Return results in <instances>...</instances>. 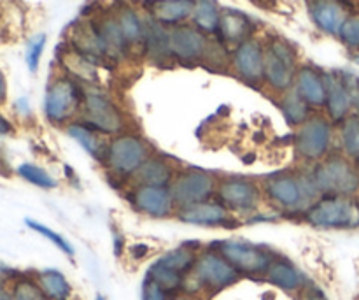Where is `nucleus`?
<instances>
[{
  "label": "nucleus",
  "mask_w": 359,
  "mask_h": 300,
  "mask_svg": "<svg viewBox=\"0 0 359 300\" xmlns=\"http://www.w3.org/2000/svg\"><path fill=\"white\" fill-rule=\"evenodd\" d=\"M172 300H200L198 297H193V295H188V294H177L172 297Z\"/></svg>",
  "instance_id": "obj_42"
},
{
  "label": "nucleus",
  "mask_w": 359,
  "mask_h": 300,
  "mask_svg": "<svg viewBox=\"0 0 359 300\" xmlns=\"http://www.w3.org/2000/svg\"><path fill=\"white\" fill-rule=\"evenodd\" d=\"M233 67L238 76L251 84L263 81V46L256 39L237 46L233 55Z\"/></svg>",
  "instance_id": "obj_19"
},
{
  "label": "nucleus",
  "mask_w": 359,
  "mask_h": 300,
  "mask_svg": "<svg viewBox=\"0 0 359 300\" xmlns=\"http://www.w3.org/2000/svg\"><path fill=\"white\" fill-rule=\"evenodd\" d=\"M311 105L300 97V93L294 88L286 91L283 95V98H280V112H283L287 125L293 126V129H298V126H302L311 118Z\"/></svg>",
  "instance_id": "obj_26"
},
{
  "label": "nucleus",
  "mask_w": 359,
  "mask_h": 300,
  "mask_svg": "<svg viewBox=\"0 0 359 300\" xmlns=\"http://www.w3.org/2000/svg\"><path fill=\"white\" fill-rule=\"evenodd\" d=\"M196 0H151L149 9L153 21L160 25H179L193 16Z\"/></svg>",
  "instance_id": "obj_23"
},
{
  "label": "nucleus",
  "mask_w": 359,
  "mask_h": 300,
  "mask_svg": "<svg viewBox=\"0 0 359 300\" xmlns=\"http://www.w3.org/2000/svg\"><path fill=\"white\" fill-rule=\"evenodd\" d=\"M311 172L321 197H356L359 193V164L342 151H332L312 165Z\"/></svg>",
  "instance_id": "obj_2"
},
{
  "label": "nucleus",
  "mask_w": 359,
  "mask_h": 300,
  "mask_svg": "<svg viewBox=\"0 0 359 300\" xmlns=\"http://www.w3.org/2000/svg\"><path fill=\"white\" fill-rule=\"evenodd\" d=\"M37 285L49 300H69L72 297V285L65 274L56 269H46L37 274Z\"/></svg>",
  "instance_id": "obj_27"
},
{
  "label": "nucleus",
  "mask_w": 359,
  "mask_h": 300,
  "mask_svg": "<svg viewBox=\"0 0 359 300\" xmlns=\"http://www.w3.org/2000/svg\"><path fill=\"white\" fill-rule=\"evenodd\" d=\"M97 25V30L100 34L102 42L105 46V51H107L109 58H118V56H123L128 49V44H126L125 37L121 34V28H119L118 20L114 18H105L104 21Z\"/></svg>",
  "instance_id": "obj_28"
},
{
  "label": "nucleus",
  "mask_w": 359,
  "mask_h": 300,
  "mask_svg": "<svg viewBox=\"0 0 359 300\" xmlns=\"http://www.w3.org/2000/svg\"><path fill=\"white\" fill-rule=\"evenodd\" d=\"M326 77V115L332 123H342L349 118L353 111V100H351L349 90L342 76L328 74Z\"/></svg>",
  "instance_id": "obj_20"
},
{
  "label": "nucleus",
  "mask_w": 359,
  "mask_h": 300,
  "mask_svg": "<svg viewBox=\"0 0 359 300\" xmlns=\"http://www.w3.org/2000/svg\"><path fill=\"white\" fill-rule=\"evenodd\" d=\"M309 225L321 230H351L359 227L358 197H321L304 213Z\"/></svg>",
  "instance_id": "obj_6"
},
{
  "label": "nucleus",
  "mask_w": 359,
  "mask_h": 300,
  "mask_svg": "<svg viewBox=\"0 0 359 300\" xmlns=\"http://www.w3.org/2000/svg\"><path fill=\"white\" fill-rule=\"evenodd\" d=\"M337 139H339L340 151L346 155L347 158L354 160L359 164V116L351 115L349 118L344 119L340 123V129L337 132Z\"/></svg>",
  "instance_id": "obj_30"
},
{
  "label": "nucleus",
  "mask_w": 359,
  "mask_h": 300,
  "mask_svg": "<svg viewBox=\"0 0 359 300\" xmlns=\"http://www.w3.org/2000/svg\"><path fill=\"white\" fill-rule=\"evenodd\" d=\"M86 90L70 77L62 76L49 84L44 98V115L53 125H70L79 122Z\"/></svg>",
  "instance_id": "obj_8"
},
{
  "label": "nucleus",
  "mask_w": 359,
  "mask_h": 300,
  "mask_svg": "<svg viewBox=\"0 0 359 300\" xmlns=\"http://www.w3.org/2000/svg\"><path fill=\"white\" fill-rule=\"evenodd\" d=\"M69 300H74V299H69ZM76 300H77V299H76Z\"/></svg>",
  "instance_id": "obj_46"
},
{
  "label": "nucleus",
  "mask_w": 359,
  "mask_h": 300,
  "mask_svg": "<svg viewBox=\"0 0 359 300\" xmlns=\"http://www.w3.org/2000/svg\"><path fill=\"white\" fill-rule=\"evenodd\" d=\"M14 300H49L41 290L37 281L32 280H20L14 285Z\"/></svg>",
  "instance_id": "obj_35"
},
{
  "label": "nucleus",
  "mask_w": 359,
  "mask_h": 300,
  "mask_svg": "<svg viewBox=\"0 0 359 300\" xmlns=\"http://www.w3.org/2000/svg\"><path fill=\"white\" fill-rule=\"evenodd\" d=\"M95 300H107L104 297V295H97V297H95Z\"/></svg>",
  "instance_id": "obj_45"
},
{
  "label": "nucleus",
  "mask_w": 359,
  "mask_h": 300,
  "mask_svg": "<svg viewBox=\"0 0 359 300\" xmlns=\"http://www.w3.org/2000/svg\"><path fill=\"white\" fill-rule=\"evenodd\" d=\"M18 174L25 179V181L32 183L34 186H39L42 190H53L58 186V181L49 174L46 169L39 167L34 164H23L18 167Z\"/></svg>",
  "instance_id": "obj_33"
},
{
  "label": "nucleus",
  "mask_w": 359,
  "mask_h": 300,
  "mask_svg": "<svg viewBox=\"0 0 359 300\" xmlns=\"http://www.w3.org/2000/svg\"><path fill=\"white\" fill-rule=\"evenodd\" d=\"M0 300H14V297L7 290L0 288Z\"/></svg>",
  "instance_id": "obj_43"
},
{
  "label": "nucleus",
  "mask_w": 359,
  "mask_h": 300,
  "mask_svg": "<svg viewBox=\"0 0 359 300\" xmlns=\"http://www.w3.org/2000/svg\"><path fill=\"white\" fill-rule=\"evenodd\" d=\"M168 46H170V55L174 58L193 63L205 58L210 48V41L196 27L179 25L174 30L168 32Z\"/></svg>",
  "instance_id": "obj_16"
},
{
  "label": "nucleus",
  "mask_w": 359,
  "mask_h": 300,
  "mask_svg": "<svg viewBox=\"0 0 359 300\" xmlns=\"http://www.w3.org/2000/svg\"><path fill=\"white\" fill-rule=\"evenodd\" d=\"M65 65L72 76L84 81V83H97L98 81L97 63L91 62L90 58L83 56L81 53H77L76 49H74L72 53H67L65 55Z\"/></svg>",
  "instance_id": "obj_32"
},
{
  "label": "nucleus",
  "mask_w": 359,
  "mask_h": 300,
  "mask_svg": "<svg viewBox=\"0 0 359 300\" xmlns=\"http://www.w3.org/2000/svg\"><path fill=\"white\" fill-rule=\"evenodd\" d=\"M67 133H69V137H72V139L76 141L91 158H95L97 162L104 164L111 137L97 132V130L91 129V126H88L86 123L83 122H74L70 123V125H67Z\"/></svg>",
  "instance_id": "obj_21"
},
{
  "label": "nucleus",
  "mask_w": 359,
  "mask_h": 300,
  "mask_svg": "<svg viewBox=\"0 0 359 300\" xmlns=\"http://www.w3.org/2000/svg\"><path fill=\"white\" fill-rule=\"evenodd\" d=\"M11 132V123L7 122L6 118L0 116V136H6V133Z\"/></svg>",
  "instance_id": "obj_40"
},
{
  "label": "nucleus",
  "mask_w": 359,
  "mask_h": 300,
  "mask_svg": "<svg viewBox=\"0 0 359 300\" xmlns=\"http://www.w3.org/2000/svg\"><path fill=\"white\" fill-rule=\"evenodd\" d=\"M174 295L168 294L165 288H161L160 285L154 283L153 280L146 278L142 283V300H172Z\"/></svg>",
  "instance_id": "obj_38"
},
{
  "label": "nucleus",
  "mask_w": 359,
  "mask_h": 300,
  "mask_svg": "<svg viewBox=\"0 0 359 300\" xmlns=\"http://www.w3.org/2000/svg\"><path fill=\"white\" fill-rule=\"evenodd\" d=\"M44 46H46V35L44 34H39L35 35L34 39H30L27 46V65L32 72L39 69V62H41V56L42 51H44Z\"/></svg>",
  "instance_id": "obj_36"
},
{
  "label": "nucleus",
  "mask_w": 359,
  "mask_h": 300,
  "mask_svg": "<svg viewBox=\"0 0 359 300\" xmlns=\"http://www.w3.org/2000/svg\"><path fill=\"white\" fill-rule=\"evenodd\" d=\"M175 218L181 223L209 228H233L238 227V223H241V220L233 216L216 197L210 200L193 204V206L177 207Z\"/></svg>",
  "instance_id": "obj_15"
},
{
  "label": "nucleus",
  "mask_w": 359,
  "mask_h": 300,
  "mask_svg": "<svg viewBox=\"0 0 359 300\" xmlns=\"http://www.w3.org/2000/svg\"><path fill=\"white\" fill-rule=\"evenodd\" d=\"M337 132L328 116L312 115L294 132V153L305 164H318L333 151Z\"/></svg>",
  "instance_id": "obj_7"
},
{
  "label": "nucleus",
  "mask_w": 359,
  "mask_h": 300,
  "mask_svg": "<svg viewBox=\"0 0 359 300\" xmlns=\"http://www.w3.org/2000/svg\"><path fill=\"white\" fill-rule=\"evenodd\" d=\"M200 249L195 244H182L158 256L147 269V276L172 295L182 294L186 278L193 270Z\"/></svg>",
  "instance_id": "obj_5"
},
{
  "label": "nucleus",
  "mask_w": 359,
  "mask_h": 300,
  "mask_svg": "<svg viewBox=\"0 0 359 300\" xmlns=\"http://www.w3.org/2000/svg\"><path fill=\"white\" fill-rule=\"evenodd\" d=\"M191 18L198 30H202L203 34H214L219 28L221 11L216 0H196Z\"/></svg>",
  "instance_id": "obj_31"
},
{
  "label": "nucleus",
  "mask_w": 359,
  "mask_h": 300,
  "mask_svg": "<svg viewBox=\"0 0 359 300\" xmlns=\"http://www.w3.org/2000/svg\"><path fill=\"white\" fill-rule=\"evenodd\" d=\"M294 90L311 107L326 105V77L311 67H302L294 77Z\"/></svg>",
  "instance_id": "obj_22"
},
{
  "label": "nucleus",
  "mask_w": 359,
  "mask_h": 300,
  "mask_svg": "<svg viewBox=\"0 0 359 300\" xmlns=\"http://www.w3.org/2000/svg\"><path fill=\"white\" fill-rule=\"evenodd\" d=\"M217 181L219 178L216 174L203 171V169H179L170 185L175 206L186 207L214 199Z\"/></svg>",
  "instance_id": "obj_13"
},
{
  "label": "nucleus",
  "mask_w": 359,
  "mask_h": 300,
  "mask_svg": "<svg viewBox=\"0 0 359 300\" xmlns=\"http://www.w3.org/2000/svg\"><path fill=\"white\" fill-rule=\"evenodd\" d=\"M266 283L272 287L279 288V290L286 292V294H302L305 287L309 285L307 276L294 266L291 260L284 259V256L277 255L273 262L270 263L269 270L263 276Z\"/></svg>",
  "instance_id": "obj_17"
},
{
  "label": "nucleus",
  "mask_w": 359,
  "mask_h": 300,
  "mask_svg": "<svg viewBox=\"0 0 359 300\" xmlns=\"http://www.w3.org/2000/svg\"><path fill=\"white\" fill-rule=\"evenodd\" d=\"M79 122L86 123L88 126L107 137H116L119 133L128 132V119H126L123 109L118 107V104L109 98V95L100 90H95V88H90L84 93Z\"/></svg>",
  "instance_id": "obj_9"
},
{
  "label": "nucleus",
  "mask_w": 359,
  "mask_h": 300,
  "mask_svg": "<svg viewBox=\"0 0 359 300\" xmlns=\"http://www.w3.org/2000/svg\"><path fill=\"white\" fill-rule=\"evenodd\" d=\"M241 278V273L219 252L207 246L198 252L195 267L186 278L182 294L193 297H198L200 294L216 295L237 285Z\"/></svg>",
  "instance_id": "obj_1"
},
{
  "label": "nucleus",
  "mask_w": 359,
  "mask_h": 300,
  "mask_svg": "<svg viewBox=\"0 0 359 300\" xmlns=\"http://www.w3.org/2000/svg\"><path fill=\"white\" fill-rule=\"evenodd\" d=\"M300 300H328V299H326V295L323 294L321 288L316 287V285H312V283H309L307 287L302 290Z\"/></svg>",
  "instance_id": "obj_39"
},
{
  "label": "nucleus",
  "mask_w": 359,
  "mask_h": 300,
  "mask_svg": "<svg viewBox=\"0 0 359 300\" xmlns=\"http://www.w3.org/2000/svg\"><path fill=\"white\" fill-rule=\"evenodd\" d=\"M217 32L221 34L226 44L241 46L242 42L249 41L252 34V23L244 13H238L235 9H224L221 11L219 28Z\"/></svg>",
  "instance_id": "obj_25"
},
{
  "label": "nucleus",
  "mask_w": 359,
  "mask_h": 300,
  "mask_svg": "<svg viewBox=\"0 0 359 300\" xmlns=\"http://www.w3.org/2000/svg\"><path fill=\"white\" fill-rule=\"evenodd\" d=\"M179 169L174 162L161 155H151L130 178L132 186H170Z\"/></svg>",
  "instance_id": "obj_18"
},
{
  "label": "nucleus",
  "mask_w": 359,
  "mask_h": 300,
  "mask_svg": "<svg viewBox=\"0 0 359 300\" xmlns=\"http://www.w3.org/2000/svg\"><path fill=\"white\" fill-rule=\"evenodd\" d=\"M210 246L219 252L241 273V276L263 278L269 270L270 263L277 256V253H273L266 246L255 244V242L244 241V239H224V241H217Z\"/></svg>",
  "instance_id": "obj_10"
},
{
  "label": "nucleus",
  "mask_w": 359,
  "mask_h": 300,
  "mask_svg": "<svg viewBox=\"0 0 359 300\" xmlns=\"http://www.w3.org/2000/svg\"><path fill=\"white\" fill-rule=\"evenodd\" d=\"M6 98V79H4L2 72H0V100Z\"/></svg>",
  "instance_id": "obj_41"
},
{
  "label": "nucleus",
  "mask_w": 359,
  "mask_h": 300,
  "mask_svg": "<svg viewBox=\"0 0 359 300\" xmlns=\"http://www.w3.org/2000/svg\"><path fill=\"white\" fill-rule=\"evenodd\" d=\"M311 14L316 25L330 35H339L347 20L346 9L337 0H314L311 4Z\"/></svg>",
  "instance_id": "obj_24"
},
{
  "label": "nucleus",
  "mask_w": 359,
  "mask_h": 300,
  "mask_svg": "<svg viewBox=\"0 0 359 300\" xmlns=\"http://www.w3.org/2000/svg\"><path fill=\"white\" fill-rule=\"evenodd\" d=\"M118 20L119 28H121V34L125 37L128 48L137 44H144L146 42V25L142 23L140 16L137 14L135 9L132 7H121L116 16Z\"/></svg>",
  "instance_id": "obj_29"
},
{
  "label": "nucleus",
  "mask_w": 359,
  "mask_h": 300,
  "mask_svg": "<svg viewBox=\"0 0 359 300\" xmlns=\"http://www.w3.org/2000/svg\"><path fill=\"white\" fill-rule=\"evenodd\" d=\"M128 202L137 213L153 220L175 216L177 211L170 186H132Z\"/></svg>",
  "instance_id": "obj_14"
},
{
  "label": "nucleus",
  "mask_w": 359,
  "mask_h": 300,
  "mask_svg": "<svg viewBox=\"0 0 359 300\" xmlns=\"http://www.w3.org/2000/svg\"><path fill=\"white\" fill-rule=\"evenodd\" d=\"M353 62L356 63V65H359V53H358V55H354V56H353Z\"/></svg>",
  "instance_id": "obj_44"
},
{
  "label": "nucleus",
  "mask_w": 359,
  "mask_h": 300,
  "mask_svg": "<svg viewBox=\"0 0 359 300\" xmlns=\"http://www.w3.org/2000/svg\"><path fill=\"white\" fill-rule=\"evenodd\" d=\"M153 155V148L144 137L133 132L119 133L111 137L105 155L104 167L112 178L119 181H130L140 165Z\"/></svg>",
  "instance_id": "obj_4"
},
{
  "label": "nucleus",
  "mask_w": 359,
  "mask_h": 300,
  "mask_svg": "<svg viewBox=\"0 0 359 300\" xmlns=\"http://www.w3.org/2000/svg\"><path fill=\"white\" fill-rule=\"evenodd\" d=\"M340 39L349 48H359V16H349L340 30Z\"/></svg>",
  "instance_id": "obj_37"
},
{
  "label": "nucleus",
  "mask_w": 359,
  "mask_h": 300,
  "mask_svg": "<svg viewBox=\"0 0 359 300\" xmlns=\"http://www.w3.org/2000/svg\"><path fill=\"white\" fill-rule=\"evenodd\" d=\"M216 199L238 220L259 214L265 204L262 183L242 174L219 176Z\"/></svg>",
  "instance_id": "obj_3"
},
{
  "label": "nucleus",
  "mask_w": 359,
  "mask_h": 300,
  "mask_svg": "<svg viewBox=\"0 0 359 300\" xmlns=\"http://www.w3.org/2000/svg\"><path fill=\"white\" fill-rule=\"evenodd\" d=\"M297 77V55L284 41L269 42L263 48V81L273 91L286 93L294 86Z\"/></svg>",
  "instance_id": "obj_12"
},
{
  "label": "nucleus",
  "mask_w": 359,
  "mask_h": 300,
  "mask_svg": "<svg viewBox=\"0 0 359 300\" xmlns=\"http://www.w3.org/2000/svg\"><path fill=\"white\" fill-rule=\"evenodd\" d=\"M27 225L32 228V230H35L37 234H41L42 237L48 239L49 242H53V244H55L60 252L65 253V255H69V256L76 255V249H74V246L70 244V242L67 241L63 235H60L58 232L51 230V228H48L46 225L39 223V221H34V220H27Z\"/></svg>",
  "instance_id": "obj_34"
},
{
  "label": "nucleus",
  "mask_w": 359,
  "mask_h": 300,
  "mask_svg": "<svg viewBox=\"0 0 359 300\" xmlns=\"http://www.w3.org/2000/svg\"><path fill=\"white\" fill-rule=\"evenodd\" d=\"M265 202L280 213H302L309 209L298 171H280L266 176L262 183Z\"/></svg>",
  "instance_id": "obj_11"
}]
</instances>
